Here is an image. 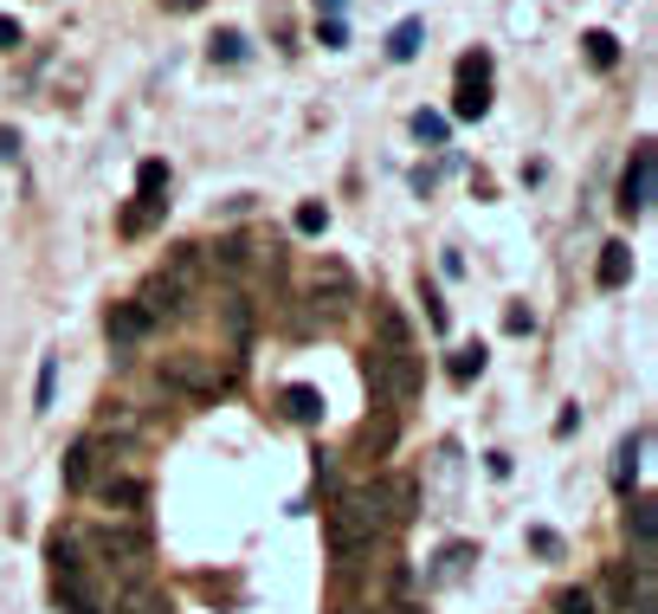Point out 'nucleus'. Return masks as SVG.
Wrapping results in <instances>:
<instances>
[{
	"mask_svg": "<svg viewBox=\"0 0 658 614\" xmlns=\"http://www.w3.org/2000/svg\"><path fill=\"white\" fill-rule=\"evenodd\" d=\"M323 531H329V550H336L342 563H356V556H362V550H374V538L388 531L381 492H374V485H356V492H342V499L329 504Z\"/></svg>",
	"mask_w": 658,
	"mask_h": 614,
	"instance_id": "1",
	"label": "nucleus"
},
{
	"mask_svg": "<svg viewBox=\"0 0 658 614\" xmlns=\"http://www.w3.org/2000/svg\"><path fill=\"white\" fill-rule=\"evenodd\" d=\"M368 388L381 395V401H394V408H407L413 395H420V356H413V344H394V349H368Z\"/></svg>",
	"mask_w": 658,
	"mask_h": 614,
	"instance_id": "2",
	"label": "nucleus"
},
{
	"mask_svg": "<svg viewBox=\"0 0 658 614\" xmlns=\"http://www.w3.org/2000/svg\"><path fill=\"white\" fill-rule=\"evenodd\" d=\"M162 382L182 388V395H194V401H214V395L233 382V376L219 369L214 356H201V349H182V356H162Z\"/></svg>",
	"mask_w": 658,
	"mask_h": 614,
	"instance_id": "3",
	"label": "nucleus"
},
{
	"mask_svg": "<svg viewBox=\"0 0 658 614\" xmlns=\"http://www.w3.org/2000/svg\"><path fill=\"white\" fill-rule=\"evenodd\" d=\"M484 111H491V52H465V59H459V91H452V116L477 123Z\"/></svg>",
	"mask_w": 658,
	"mask_h": 614,
	"instance_id": "4",
	"label": "nucleus"
},
{
	"mask_svg": "<svg viewBox=\"0 0 658 614\" xmlns=\"http://www.w3.org/2000/svg\"><path fill=\"white\" fill-rule=\"evenodd\" d=\"M652 168H658L652 143H639L633 162H626V175H620V214H626V221H639V214L652 207Z\"/></svg>",
	"mask_w": 658,
	"mask_h": 614,
	"instance_id": "5",
	"label": "nucleus"
},
{
	"mask_svg": "<svg viewBox=\"0 0 658 614\" xmlns=\"http://www.w3.org/2000/svg\"><path fill=\"white\" fill-rule=\"evenodd\" d=\"M310 298H317V310H323V317H342V310L356 305V278H349V266L323 259V266H317V278H310Z\"/></svg>",
	"mask_w": 658,
	"mask_h": 614,
	"instance_id": "6",
	"label": "nucleus"
},
{
	"mask_svg": "<svg viewBox=\"0 0 658 614\" xmlns=\"http://www.w3.org/2000/svg\"><path fill=\"white\" fill-rule=\"evenodd\" d=\"M91 550H97L104 563H130V570H136V563L148 556V538L143 531H116V524H104V531H91Z\"/></svg>",
	"mask_w": 658,
	"mask_h": 614,
	"instance_id": "7",
	"label": "nucleus"
},
{
	"mask_svg": "<svg viewBox=\"0 0 658 614\" xmlns=\"http://www.w3.org/2000/svg\"><path fill=\"white\" fill-rule=\"evenodd\" d=\"M374 492H381V511H388V524H407V518L420 511V485H413L407 472H388V479H374Z\"/></svg>",
	"mask_w": 658,
	"mask_h": 614,
	"instance_id": "8",
	"label": "nucleus"
},
{
	"mask_svg": "<svg viewBox=\"0 0 658 614\" xmlns=\"http://www.w3.org/2000/svg\"><path fill=\"white\" fill-rule=\"evenodd\" d=\"M104 337L116 349H123V344H143V337H148V310L136 305V298H130V305H110L104 310Z\"/></svg>",
	"mask_w": 658,
	"mask_h": 614,
	"instance_id": "9",
	"label": "nucleus"
},
{
	"mask_svg": "<svg viewBox=\"0 0 658 614\" xmlns=\"http://www.w3.org/2000/svg\"><path fill=\"white\" fill-rule=\"evenodd\" d=\"M278 408H285L297 427H317V421H323V388H310V382L278 388Z\"/></svg>",
	"mask_w": 658,
	"mask_h": 614,
	"instance_id": "10",
	"label": "nucleus"
},
{
	"mask_svg": "<svg viewBox=\"0 0 658 614\" xmlns=\"http://www.w3.org/2000/svg\"><path fill=\"white\" fill-rule=\"evenodd\" d=\"M104 614H168V595L155 582H123L116 589V608H104Z\"/></svg>",
	"mask_w": 658,
	"mask_h": 614,
	"instance_id": "11",
	"label": "nucleus"
},
{
	"mask_svg": "<svg viewBox=\"0 0 658 614\" xmlns=\"http://www.w3.org/2000/svg\"><path fill=\"white\" fill-rule=\"evenodd\" d=\"M59 472H65L72 492H91V485H97V440H72V453H65Z\"/></svg>",
	"mask_w": 658,
	"mask_h": 614,
	"instance_id": "12",
	"label": "nucleus"
},
{
	"mask_svg": "<svg viewBox=\"0 0 658 614\" xmlns=\"http://www.w3.org/2000/svg\"><path fill=\"white\" fill-rule=\"evenodd\" d=\"M136 207H155V214L168 207V162L148 155L143 168H136Z\"/></svg>",
	"mask_w": 658,
	"mask_h": 614,
	"instance_id": "13",
	"label": "nucleus"
},
{
	"mask_svg": "<svg viewBox=\"0 0 658 614\" xmlns=\"http://www.w3.org/2000/svg\"><path fill=\"white\" fill-rule=\"evenodd\" d=\"M607 291H620L626 278H633V246L626 239H614V246H600V272H594Z\"/></svg>",
	"mask_w": 658,
	"mask_h": 614,
	"instance_id": "14",
	"label": "nucleus"
},
{
	"mask_svg": "<svg viewBox=\"0 0 658 614\" xmlns=\"http://www.w3.org/2000/svg\"><path fill=\"white\" fill-rule=\"evenodd\" d=\"M626 531H633V543L652 556V543H658V504L652 499H633V511H626Z\"/></svg>",
	"mask_w": 658,
	"mask_h": 614,
	"instance_id": "15",
	"label": "nucleus"
},
{
	"mask_svg": "<svg viewBox=\"0 0 658 614\" xmlns=\"http://www.w3.org/2000/svg\"><path fill=\"white\" fill-rule=\"evenodd\" d=\"M219 324H226V337H233V344L246 349V344H253V298H226V305H219Z\"/></svg>",
	"mask_w": 658,
	"mask_h": 614,
	"instance_id": "16",
	"label": "nucleus"
},
{
	"mask_svg": "<svg viewBox=\"0 0 658 614\" xmlns=\"http://www.w3.org/2000/svg\"><path fill=\"white\" fill-rule=\"evenodd\" d=\"M484 362H491V349H484V344H465V349H452L445 376H452V382H477V376H484Z\"/></svg>",
	"mask_w": 658,
	"mask_h": 614,
	"instance_id": "17",
	"label": "nucleus"
},
{
	"mask_svg": "<svg viewBox=\"0 0 658 614\" xmlns=\"http://www.w3.org/2000/svg\"><path fill=\"white\" fill-rule=\"evenodd\" d=\"M207 59H214V65H239V59H246V33H239V27H219V33L207 39Z\"/></svg>",
	"mask_w": 658,
	"mask_h": 614,
	"instance_id": "18",
	"label": "nucleus"
},
{
	"mask_svg": "<svg viewBox=\"0 0 658 614\" xmlns=\"http://www.w3.org/2000/svg\"><path fill=\"white\" fill-rule=\"evenodd\" d=\"M420 39H426V27H420V20H401V27L388 33V59H394V65H407V59L420 52Z\"/></svg>",
	"mask_w": 658,
	"mask_h": 614,
	"instance_id": "19",
	"label": "nucleus"
},
{
	"mask_svg": "<svg viewBox=\"0 0 658 614\" xmlns=\"http://www.w3.org/2000/svg\"><path fill=\"white\" fill-rule=\"evenodd\" d=\"M104 499H110V504H130V511H143V504H148V485H143V479H110Z\"/></svg>",
	"mask_w": 658,
	"mask_h": 614,
	"instance_id": "20",
	"label": "nucleus"
},
{
	"mask_svg": "<svg viewBox=\"0 0 658 614\" xmlns=\"http://www.w3.org/2000/svg\"><path fill=\"white\" fill-rule=\"evenodd\" d=\"M582 45H587V65H600V72H607V65L620 59V39H614V33H600V27H594V33L582 39Z\"/></svg>",
	"mask_w": 658,
	"mask_h": 614,
	"instance_id": "21",
	"label": "nucleus"
},
{
	"mask_svg": "<svg viewBox=\"0 0 658 614\" xmlns=\"http://www.w3.org/2000/svg\"><path fill=\"white\" fill-rule=\"evenodd\" d=\"M246 253H253V246H246L239 233H233V239H219V246H214V259H219L226 272H246Z\"/></svg>",
	"mask_w": 658,
	"mask_h": 614,
	"instance_id": "22",
	"label": "nucleus"
},
{
	"mask_svg": "<svg viewBox=\"0 0 658 614\" xmlns=\"http://www.w3.org/2000/svg\"><path fill=\"white\" fill-rule=\"evenodd\" d=\"M52 388H59V362L45 356V362H39V388H33V408H39V415L52 408Z\"/></svg>",
	"mask_w": 658,
	"mask_h": 614,
	"instance_id": "23",
	"label": "nucleus"
},
{
	"mask_svg": "<svg viewBox=\"0 0 658 614\" xmlns=\"http://www.w3.org/2000/svg\"><path fill=\"white\" fill-rule=\"evenodd\" d=\"M413 136H420V143H445V116H439V111H413Z\"/></svg>",
	"mask_w": 658,
	"mask_h": 614,
	"instance_id": "24",
	"label": "nucleus"
},
{
	"mask_svg": "<svg viewBox=\"0 0 658 614\" xmlns=\"http://www.w3.org/2000/svg\"><path fill=\"white\" fill-rule=\"evenodd\" d=\"M329 227V207L323 201H304V207H297V233H323Z\"/></svg>",
	"mask_w": 658,
	"mask_h": 614,
	"instance_id": "25",
	"label": "nucleus"
},
{
	"mask_svg": "<svg viewBox=\"0 0 658 614\" xmlns=\"http://www.w3.org/2000/svg\"><path fill=\"white\" fill-rule=\"evenodd\" d=\"M504 330H511V337L536 330V310H530V305H511V310H504Z\"/></svg>",
	"mask_w": 658,
	"mask_h": 614,
	"instance_id": "26",
	"label": "nucleus"
},
{
	"mask_svg": "<svg viewBox=\"0 0 658 614\" xmlns=\"http://www.w3.org/2000/svg\"><path fill=\"white\" fill-rule=\"evenodd\" d=\"M420 298H426V324H433V330H445L452 317H445V305H439V291L426 285V278H420Z\"/></svg>",
	"mask_w": 658,
	"mask_h": 614,
	"instance_id": "27",
	"label": "nucleus"
},
{
	"mask_svg": "<svg viewBox=\"0 0 658 614\" xmlns=\"http://www.w3.org/2000/svg\"><path fill=\"white\" fill-rule=\"evenodd\" d=\"M148 227H155V207H130V214H123V233H130V239L148 233Z\"/></svg>",
	"mask_w": 658,
	"mask_h": 614,
	"instance_id": "28",
	"label": "nucleus"
},
{
	"mask_svg": "<svg viewBox=\"0 0 658 614\" xmlns=\"http://www.w3.org/2000/svg\"><path fill=\"white\" fill-rule=\"evenodd\" d=\"M317 33H323L329 52H336V45H349V27H342V20H317Z\"/></svg>",
	"mask_w": 658,
	"mask_h": 614,
	"instance_id": "29",
	"label": "nucleus"
},
{
	"mask_svg": "<svg viewBox=\"0 0 658 614\" xmlns=\"http://www.w3.org/2000/svg\"><path fill=\"white\" fill-rule=\"evenodd\" d=\"M562 614H594V595H587V589H568V595H562Z\"/></svg>",
	"mask_w": 658,
	"mask_h": 614,
	"instance_id": "30",
	"label": "nucleus"
},
{
	"mask_svg": "<svg viewBox=\"0 0 658 614\" xmlns=\"http://www.w3.org/2000/svg\"><path fill=\"white\" fill-rule=\"evenodd\" d=\"M13 45H20V20H13V13H0V52H13Z\"/></svg>",
	"mask_w": 658,
	"mask_h": 614,
	"instance_id": "31",
	"label": "nucleus"
},
{
	"mask_svg": "<svg viewBox=\"0 0 658 614\" xmlns=\"http://www.w3.org/2000/svg\"><path fill=\"white\" fill-rule=\"evenodd\" d=\"M530 543H536L543 556H562V538H555V531H530Z\"/></svg>",
	"mask_w": 658,
	"mask_h": 614,
	"instance_id": "32",
	"label": "nucleus"
},
{
	"mask_svg": "<svg viewBox=\"0 0 658 614\" xmlns=\"http://www.w3.org/2000/svg\"><path fill=\"white\" fill-rule=\"evenodd\" d=\"M342 7L349 0H317V20H342Z\"/></svg>",
	"mask_w": 658,
	"mask_h": 614,
	"instance_id": "33",
	"label": "nucleus"
},
{
	"mask_svg": "<svg viewBox=\"0 0 658 614\" xmlns=\"http://www.w3.org/2000/svg\"><path fill=\"white\" fill-rule=\"evenodd\" d=\"M13 155H20V136H13V130H0V162H13Z\"/></svg>",
	"mask_w": 658,
	"mask_h": 614,
	"instance_id": "34",
	"label": "nucleus"
},
{
	"mask_svg": "<svg viewBox=\"0 0 658 614\" xmlns=\"http://www.w3.org/2000/svg\"><path fill=\"white\" fill-rule=\"evenodd\" d=\"M162 7H168V13H194V7H201V0H162Z\"/></svg>",
	"mask_w": 658,
	"mask_h": 614,
	"instance_id": "35",
	"label": "nucleus"
}]
</instances>
